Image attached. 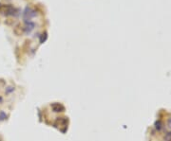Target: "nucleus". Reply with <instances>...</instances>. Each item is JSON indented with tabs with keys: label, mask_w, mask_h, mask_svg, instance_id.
<instances>
[{
	"label": "nucleus",
	"mask_w": 171,
	"mask_h": 141,
	"mask_svg": "<svg viewBox=\"0 0 171 141\" xmlns=\"http://www.w3.org/2000/svg\"><path fill=\"white\" fill-rule=\"evenodd\" d=\"M0 12L6 16L14 15L15 14V9L12 5H1L0 4Z\"/></svg>",
	"instance_id": "1"
},
{
	"label": "nucleus",
	"mask_w": 171,
	"mask_h": 141,
	"mask_svg": "<svg viewBox=\"0 0 171 141\" xmlns=\"http://www.w3.org/2000/svg\"><path fill=\"white\" fill-rule=\"evenodd\" d=\"M36 12L34 11V9H32L31 8H26V9L24 11V14H23V16H24V19L25 20H29L31 18L34 17V16H36Z\"/></svg>",
	"instance_id": "2"
},
{
	"label": "nucleus",
	"mask_w": 171,
	"mask_h": 141,
	"mask_svg": "<svg viewBox=\"0 0 171 141\" xmlns=\"http://www.w3.org/2000/svg\"><path fill=\"white\" fill-rule=\"evenodd\" d=\"M51 109L54 113H62V112H64L65 111V106L63 105V104L58 103V102L51 103Z\"/></svg>",
	"instance_id": "3"
},
{
	"label": "nucleus",
	"mask_w": 171,
	"mask_h": 141,
	"mask_svg": "<svg viewBox=\"0 0 171 141\" xmlns=\"http://www.w3.org/2000/svg\"><path fill=\"white\" fill-rule=\"evenodd\" d=\"M34 28V23H32L31 21L26 22V25H25V31L26 32H31Z\"/></svg>",
	"instance_id": "4"
},
{
	"label": "nucleus",
	"mask_w": 171,
	"mask_h": 141,
	"mask_svg": "<svg viewBox=\"0 0 171 141\" xmlns=\"http://www.w3.org/2000/svg\"><path fill=\"white\" fill-rule=\"evenodd\" d=\"M47 38H48V35H47V32H44L42 35H41V37H40V43L41 44H43L46 40H47Z\"/></svg>",
	"instance_id": "5"
},
{
	"label": "nucleus",
	"mask_w": 171,
	"mask_h": 141,
	"mask_svg": "<svg viewBox=\"0 0 171 141\" xmlns=\"http://www.w3.org/2000/svg\"><path fill=\"white\" fill-rule=\"evenodd\" d=\"M162 126H163V123H162V121L161 120H158L155 122V128L157 130H161L162 129Z\"/></svg>",
	"instance_id": "6"
},
{
	"label": "nucleus",
	"mask_w": 171,
	"mask_h": 141,
	"mask_svg": "<svg viewBox=\"0 0 171 141\" xmlns=\"http://www.w3.org/2000/svg\"><path fill=\"white\" fill-rule=\"evenodd\" d=\"M7 117H8L7 114L4 113V112H2V111L0 112V121H3V120L7 119Z\"/></svg>",
	"instance_id": "7"
},
{
	"label": "nucleus",
	"mask_w": 171,
	"mask_h": 141,
	"mask_svg": "<svg viewBox=\"0 0 171 141\" xmlns=\"http://www.w3.org/2000/svg\"><path fill=\"white\" fill-rule=\"evenodd\" d=\"M164 140L166 141H171V132L167 133L166 134V136H164Z\"/></svg>",
	"instance_id": "8"
},
{
	"label": "nucleus",
	"mask_w": 171,
	"mask_h": 141,
	"mask_svg": "<svg viewBox=\"0 0 171 141\" xmlns=\"http://www.w3.org/2000/svg\"><path fill=\"white\" fill-rule=\"evenodd\" d=\"M8 88H9V89L7 91V93H10V92H12V91L14 90V88H12V87H8Z\"/></svg>",
	"instance_id": "9"
},
{
	"label": "nucleus",
	"mask_w": 171,
	"mask_h": 141,
	"mask_svg": "<svg viewBox=\"0 0 171 141\" xmlns=\"http://www.w3.org/2000/svg\"><path fill=\"white\" fill-rule=\"evenodd\" d=\"M167 123H168V126L171 128V117H170V119H168V122H167Z\"/></svg>",
	"instance_id": "10"
},
{
	"label": "nucleus",
	"mask_w": 171,
	"mask_h": 141,
	"mask_svg": "<svg viewBox=\"0 0 171 141\" xmlns=\"http://www.w3.org/2000/svg\"><path fill=\"white\" fill-rule=\"evenodd\" d=\"M2 101H3V98H2V97H0V103H1Z\"/></svg>",
	"instance_id": "11"
}]
</instances>
